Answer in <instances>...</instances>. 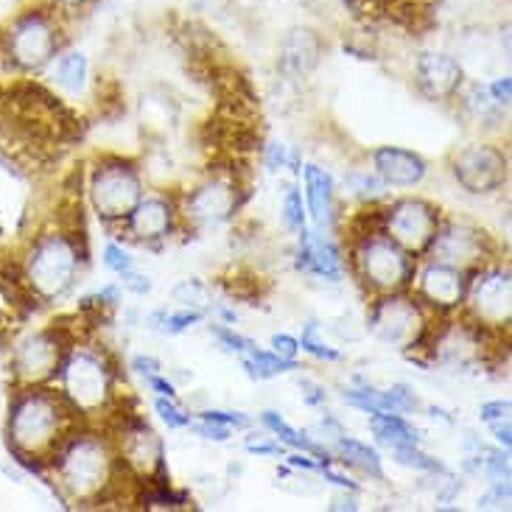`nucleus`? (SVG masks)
<instances>
[{"mask_svg":"<svg viewBox=\"0 0 512 512\" xmlns=\"http://www.w3.org/2000/svg\"><path fill=\"white\" fill-rule=\"evenodd\" d=\"M283 448H286V445L277 443L272 437H258V434H250V437H247V451H250V454H258V457H283Z\"/></svg>","mask_w":512,"mask_h":512,"instance_id":"a19ab883","label":"nucleus"},{"mask_svg":"<svg viewBox=\"0 0 512 512\" xmlns=\"http://www.w3.org/2000/svg\"><path fill=\"white\" fill-rule=\"evenodd\" d=\"M191 426H194V423H191ZM194 429L202 440H210V443H227V440L233 437V429H230V426H222V423H216V420H202V417H199V423H196Z\"/></svg>","mask_w":512,"mask_h":512,"instance_id":"ea45409f","label":"nucleus"},{"mask_svg":"<svg viewBox=\"0 0 512 512\" xmlns=\"http://www.w3.org/2000/svg\"><path fill=\"white\" fill-rule=\"evenodd\" d=\"M121 286H124L126 291H132V294L143 297V294H149V291H152V277L140 275L138 269H129V272L121 275Z\"/></svg>","mask_w":512,"mask_h":512,"instance_id":"37998d69","label":"nucleus"},{"mask_svg":"<svg viewBox=\"0 0 512 512\" xmlns=\"http://www.w3.org/2000/svg\"><path fill=\"white\" fill-rule=\"evenodd\" d=\"M300 350L314 356L319 361H342V350H336L333 345H328L322 336H319V322L317 319H308L303 325V333H300Z\"/></svg>","mask_w":512,"mask_h":512,"instance_id":"7c9ffc66","label":"nucleus"},{"mask_svg":"<svg viewBox=\"0 0 512 512\" xmlns=\"http://www.w3.org/2000/svg\"><path fill=\"white\" fill-rule=\"evenodd\" d=\"M6 54L20 70H42L62 54V28L51 9L23 12L6 34Z\"/></svg>","mask_w":512,"mask_h":512,"instance_id":"1a4fd4ad","label":"nucleus"},{"mask_svg":"<svg viewBox=\"0 0 512 512\" xmlns=\"http://www.w3.org/2000/svg\"><path fill=\"white\" fill-rule=\"evenodd\" d=\"M300 247H297V266L305 275L317 277L322 283H342L345 280V255L336 247V241L319 230L297 233Z\"/></svg>","mask_w":512,"mask_h":512,"instance_id":"6ab92c4d","label":"nucleus"},{"mask_svg":"<svg viewBox=\"0 0 512 512\" xmlns=\"http://www.w3.org/2000/svg\"><path fill=\"white\" fill-rule=\"evenodd\" d=\"M263 163H266L269 171H283V168H289L294 174H300V168H303L300 154L294 152L291 146H286V143H277V140L263 149Z\"/></svg>","mask_w":512,"mask_h":512,"instance_id":"72a5a7b5","label":"nucleus"},{"mask_svg":"<svg viewBox=\"0 0 512 512\" xmlns=\"http://www.w3.org/2000/svg\"><path fill=\"white\" fill-rule=\"evenodd\" d=\"M468 277L471 272L448 266V263L429 261L420 269H415L417 300L429 305L437 314H454L465 303V291H468Z\"/></svg>","mask_w":512,"mask_h":512,"instance_id":"dca6fc26","label":"nucleus"},{"mask_svg":"<svg viewBox=\"0 0 512 512\" xmlns=\"http://www.w3.org/2000/svg\"><path fill=\"white\" fill-rule=\"evenodd\" d=\"M389 185L375 171H367V168H353L347 171L345 177V196L359 202V205H375L387 196Z\"/></svg>","mask_w":512,"mask_h":512,"instance_id":"cd10ccee","label":"nucleus"},{"mask_svg":"<svg viewBox=\"0 0 512 512\" xmlns=\"http://www.w3.org/2000/svg\"><path fill=\"white\" fill-rule=\"evenodd\" d=\"M367 328L381 345L395 350H417L429 336L426 305L403 291L378 294L367 314Z\"/></svg>","mask_w":512,"mask_h":512,"instance_id":"423d86ee","label":"nucleus"},{"mask_svg":"<svg viewBox=\"0 0 512 512\" xmlns=\"http://www.w3.org/2000/svg\"><path fill=\"white\" fill-rule=\"evenodd\" d=\"M76 415L70 403L51 389H23L9 409V443L23 459H51L56 448L68 440L70 417Z\"/></svg>","mask_w":512,"mask_h":512,"instance_id":"f257e3e1","label":"nucleus"},{"mask_svg":"<svg viewBox=\"0 0 512 512\" xmlns=\"http://www.w3.org/2000/svg\"><path fill=\"white\" fill-rule=\"evenodd\" d=\"M199 417H202V420H216V423L230 426V429L236 431H244L252 426V420L247 415H241V412H224V409H205Z\"/></svg>","mask_w":512,"mask_h":512,"instance_id":"58836bf2","label":"nucleus"},{"mask_svg":"<svg viewBox=\"0 0 512 512\" xmlns=\"http://www.w3.org/2000/svg\"><path fill=\"white\" fill-rule=\"evenodd\" d=\"M171 300L180 305V308H191V311H202L210 305V294L205 283L199 280H182L180 286H174L171 291Z\"/></svg>","mask_w":512,"mask_h":512,"instance_id":"473e14b6","label":"nucleus"},{"mask_svg":"<svg viewBox=\"0 0 512 512\" xmlns=\"http://www.w3.org/2000/svg\"><path fill=\"white\" fill-rule=\"evenodd\" d=\"M62 398L76 415L93 417L107 412L115 401V373L104 353L90 347H70L59 364Z\"/></svg>","mask_w":512,"mask_h":512,"instance_id":"7ed1b4c3","label":"nucleus"},{"mask_svg":"<svg viewBox=\"0 0 512 512\" xmlns=\"http://www.w3.org/2000/svg\"><path fill=\"white\" fill-rule=\"evenodd\" d=\"M51 76H54L59 90H65L70 96H79L87 90V82H90V59L82 51L59 54L51 62Z\"/></svg>","mask_w":512,"mask_h":512,"instance_id":"b1692460","label":"nucleus"},{"mask_svg":"<svg viewBox=\"0 0 512 512\" xmlns=\"http://www.w3.org/2000/svg\"><path fill=\"white\" fill-rule=\"evenodd\" d=\"M286 462H289L291 468H300V471H319V462H314L311 457H305V454H291Z\"/></svg>","mask_w":512,"mask_h":512,"instance_id":"8fccbe9b","label":"nucleus"},{"mask_svg":"<svg viewBox=\"0 0 512 512\" xmlns=\"http://www.w3.org/2000/svg\"><path fill=\"white\" fill-rule=\"evenodd\" d=\"M331 510L333 512H339V510L356 512V510H359V499H356V493H350V490H342L339 496H333Z\"/></svg>","mask_w":512,"mask_h":512,"instance_id":"09e8293b","label":"nucleus"},{"mask_svg":"<svg viewBox=\"0 0 512 512\" xmlns=\"http://www.w3.org/2000/svg\"><path fill=\"white\" fill-rule=\"evenodd\" d=\"M70 347L59 328H45V331L28 333L20 339L12 353V370L20 384L37 387L51 381L59 373V364L65 359Z\"/></svg>","mask_w":512,"mask_h":512,"instance_id":"ddd939ff","label":"nucleus"},{"mask_svg":"<svg viewBox=\"0 0 512 512\" xmlns=\"http://www.w3.org/2000/svg\"><path fill=\"white\" fill-rule=\"evenodd\" d=\"M104 266L110 269L112 275L121 277L124 272H129V269H135V258H132L121 244L110 241V244L104 247Z\"/></svg>","mask_w":512,"mask_h":512,"instance_id":"c9c22d12","label":"nucleus"},{"mask_svg":"<svg viewBox=\"0 0 512 512\" xmlns=\"http://www.w3.org/2000/svg\"><path fill=\"white\" fill-rule=\"evenodd\" d=\"M353 269L359 280L378 294H392V291H406L415 280V255L398 247L392 238L378 227L367 236L359 238L353 250Z\"/></svg>","mask_w":512,"mask_h":512,"instance_id":"20e7f679","label":"nucleus"},{"mask_svg":"<svg viewBox=\"0 0 512 512\" xmlns=\"http://www.w3.org/2000/svg\"><path fill=\"white\" fill-rule=\"evenodd\" d=\"M336 457H339L342 465L364 473V476H370L375 482H384V479H387L381 454H378L375 448H370L367 443H361V440H353V437H345V434H342V437L336 440Z\"/></svg>","mask_w":512,"mask_h":512,"instance_id":"5701e85b","label":"nucleus"},{"mask_svg":"<svg viewBox=\"0 0 512 512\" xmlns=\"http://www.w3.org/2000/svg\"><path fill=\"white\" fill-rule=\"evenodd\" d=\"M241 205L238 182L230 177H208L182 199V216L199 227H216L230 222Z\"/></svg>","mask_w":512,"mask_h":512,"instance_id":"4468645a","label":"nucleus"},{"mask_svg":"<svg viewBox=\"0 0 512 512\" xmlns=\"http://www.w3.org/2000/svg\"><path fill=\"white\" fill-rule=\"evenodd\" d=\"M87 196H90V205H93L101 222L124 224L126 216L132 213V208L143 196L140 168L129 160H121V157L98 163L90 174Z\"/></svg>","mask_w":512,"mask_h":512,"instance_id":"0eeeda50","label":"nucleus"},{"mask_svg":"<svg viewBox=\"0 0 512 512\" xmlns=\"http://www.w3.org/2000/svg\"><path fill=\"white\" fill-rule=\"evenodd\" d=\"M205 314L202 311H191V308H180V311H168V308H160L149 317V328L157 333H166V336H177V333H185L188 328H194L196 322H202Z\"/></svg>","mask_w":512,"mask_h":512,"instance_id":"c85d7f7f","label":"nucleus"},{"mask_svg":"<svg viewBox=\"0 0 512 512\" xmlns=\"http://www.w3.org/2000/svg\"><path fill=\"white\" fill-rule=\"evenodd\" d=\"M56 479L59 487L76 501H93L115 479L118 454L101 434H68V440L56 448Z\"/></svg>","mask_w":512,"mask_h":512,"instance_id":"f03ea898","label":"nucleus"},{"mask_svg":"<svg viewBox=\"0 0 512 512\" xmlns=\"http://www.w3.org/2000/svg\"><path fill=\"white\" fill-rule=\"evenodd\" d=\"M510 412V401H490L479 409V417H482V423H485L487 429H493V426H501V423H512Z\"/></svg>","mask_w":512,"mask_h":512,"instance_id":"e433bc0d","label":"nucleus"},{"mask_svg":"<svg viewBox=\"0 0 512 512\" xmlns=\"http://www.w3.org/2000/svg\"><path fill=\"white\" fill-rule=\"evenodd\" d=\"M465 314L485 331H507L512 322V275L504 263L473 269L465 291Z\"/></svg>","mask_w":512,"mask_h":512,"instance_id":"6e6552de","label":"nucleus"},{"mask_svg":"<svg viewBox=\"0 0 512 512\" xmlns=\"http://www.w3.org/2000/svg\"><path fill=\"white\" fill-rule=\"evenodd\" d=\"M143 384L152 389L154 395H160V398H174V401H177V387H174L168 378H163L160 373L143 375Z\"/></svg>","mask_w":512,"mask_h":512,"instance_id":"c03bdc74","label":"nucleus"},{"mask_svg":"<svg viewBox=\"0 0 512 512\" xmlns=\"http://www.w3.org/2000/svg\"><path fill=\"white\" fill-rule=\"evenodd\" d=\"M392 457L398 465L409 468V471H420V473H448L440 459H434L431 454H426L420 443L417 445H398V448H389Z\"/></svg>","mask_w":512,"mask_h":512,"instance_id":"c756f323","label":"nucleus"},{"mask_svg":"<svg viewBox=\"0 0 512 512\" xmlns=\"http://www.w3.org/2000/svg\"><path fill=\"white\" fill-rule=\"evenodd\" d=\"M451 174L465 194H496L510 180V160L493 143H471L451 157Z\"/></svg>","mask_w":512,"mask_h":512,"instance_id":"9b49d317","label":"nucleus"},{"mask_svg":"<svg viewBox=\"0 0 512 512\" xmlns=\"http://www.w3.org/2000/svg\"><path fill=\"white\" fill-rule=\"evenodd\" d=\"M440 224V208L423 196H401L381 213V230L409 255H426Z\"/></svg>","mask_w":512,"mask_h":512,"instance_id":"9d476101","label":"nucleus"},{"mask_svg":"<svg viewBox=\"0 0 512 512\" xmlns=\"http://www.w3.org/2000/svg\"><path fill=\"white\" fill-rule=\"evenodd\" d=\"M154 412L160 415V420L166 423L168 429H174V431L191 429V423H194V420H191V415H185L180 406H177V401H174V398H160V395H157V398H154Z\"/></svg>","mask_w":512,"mask_h":512,"instance_id":"f704fd0d","label":"nucleus"},{"mask_svg":"<svg viewBox=\"0 0 512 512\" xmlns=\"http://www.w3.org/2000/svg\"><path fill=\"white\" fill-rule=\"evenodd\" d=\"M82 261V250L76 238H70L68 233L42 236L26 258L28 286L42 300H59L79 280Z\"/></svg>","mask_w":512,"mask_h":512,"instance_id":"39448f33","label":"nucleus"},{"mask_svg":"<svg viewBox=\"0 0 512 512\" xmlns=\"http://www.w3.org/2000/svg\"><path fill=\"white\" fill-rule=\"evenodd\" d=\"M115 454H118V459H121V465H124L126 471L140 476L143 482L157 479V473H163V468H166V462H163L166 459V454H163V440L157 437V431L149 429L138 417L121 423Z\"/></svg>","mask_w":512,"mask_h":512,"instance_id":"2eb2a0df","label":"nucleus"},{"mask_svg":"<svg viewBox=\"0 0 512 512\" xmlns=\"http://www.w3.org/2000/svg\"><path fill=\"white\" fill-rule=\"evenodd\" d=\"M510 504V482H490V490L479 499L482 510H504Z\"/></svg>","mask_w":512,"mask_h":512,"instance_id":"4c0bfd02","label":"nucleus"},{"mask_svg":"<svg viewBox=\"0 0 512 512\" xmlns=\"http://www.w3.org/2000/svg\"><path fill=\"white\" fill-rule=\"evenodd\" d=\"M415 84L417 90L429 101L445 104L454 101L462 93L465 84V70L459 65V59L448 51H423L415 59Z\"/></svg>","mask_w":512,"mask_h":512,"instance_id":"f3484780","label":"nucleus"},{"mask_svg":"<svg viewBox=\"0 0 512 512\" xmlns=\"http://www.w3.org/2000/svg\"><path fill=\"white\" fill-rule=\"evenodd\" d=\"M373 171L389 188H417L429 177V163L412 149L403 146H378L370 154Z\"/></svg>","mask_w":512,"mask_h":512,"instance_id":"aec40b11","label":"nucleus"},{"mask_svg":"<svg viewBox=\"0 0 512 512\" xmlns=\"http://www.w3.org/2000/svg\"><path fill=\"white\" fill-rule=\"evenodd\" d=\"M238 361H241V367H244L247 375L255 378V381H269V378L291 373V370H300L297 359H283V356H277L275 350H263V347H258L255 342L238 356Z\"/></svg>","mask_w":512,"mask_h":512,"instance_id":"393cba45","label":"nucleus"},{"mask_svg":"<svg viewBox=\"0 0 512 512\" xmlns=\"http://www.w3.org/2000/svg\"><path fill=\"white\" fill-rule=\"evenodd\" d=\"M300 3H314V0H300Z\"/></svg>","mask_w":512,"mask_h":512,"instance_id":"603ef678","label":"nucleus"},{"mask_svg":"<svg viewBox=\"0 0 512 512\" xmlns=\"http://www.w3.org/2000/svg\"><path fill=\"white\" fill-rule=\"evenodd\" d=\"M300 392H303V401L308 403V406H322V403L328 401V392H325V387H319L317 381H300Z\"/></svg>","mask_w":512,"mask_h":512,"instance_id":"49530a36","label":"nucleus"},{"mask_svg":"<svg viewBox=\"0 0 512 512\" xmlns=\"http://www.w3.org/2000/svg\"><path fill=\"white\" fill-rule=\"evenodd\" d=\"M269 350H275L277 356H283V359H297V353H300V342L289 336V333H275L272 339H269Z\"/></svg>","mask_w":512,"mask_h":512,"instance_id":"79ce46f5","label":"nucleus"},{"mask_svg":"<svg viewBox=\"0 0 512 512\" xmlns=\"http://www.w3.org/2000/svg\"><path fill=\"white\" fill-rule=\"evenodd\" d=\"M87 0H54V6L59 9H76V6H84Z\"/></svg>","mask_w":512,"mask_h":512,"instance_id":"3c124183","label":"nucleus"},{"mask_svg":"<svg viewBox=\"0 0 512 512\" xmlns=\"http://www.w3.org/2000/svg\"><path fill=\"white\" fill-rule=\"evenodd\" d=\"M132 370L143 378V375L160 373V370H163V364L154 359V356H135V359H132Z\"/></svg>","mask_w":512,"mask_h":512,"instance_id":"de8ad7c7","label":"nucleus"},{"mask_svg":"<svg viewBox=\"0 0 512 512\" xmlns=\"http://www.w3.org/2000/svg\"><path fill=\"white\" fill-rule=\"evenodd\" d=\"M426 255H429L431 261L448 263V266L473 272V269L490 263V258H493V241H490V236L482 227L451 219V222L440 224V230H437V236L431 241Z\"/></svg>","mask_w":512,"mask_h":512,"instance_id":"f8f14e48","label":"nucleus"},{"mask_svg":"<svg viewBox=\"0 0 512 512\" xmlns=\"http://www.w3.org/2000/svg\"><path fill=\"white\" fill-rule=\"evenodd\" d=\"M280 219H283V227H286L289 233H303L305 227H308V213H305L303 194H300L294 185L286 188V194H283Z\"/></svg>","mask_w":512,"mask_h":512,"instance_id":"2f4dec72","label":"nucleus"},{"mask_svg":"<svg viewBox=\"0 0 512 512\" xmlns=\"http://www.w3.org/2000/svg\"><path fill=\"white\" fill-rule=\"evenodd\" d=\"M300 177L305 185V213L311 216L314 230L331 233L336 224V182L328 168L308 163L300 168Z\"/></svg>","mask_w":512,"mask_h":512,"instance_id":"412c9836","label":"nucleus"},{"mask_svg":"<svg viewBox=\"0 0 512 512\" xmlns=\"http://www.w3.org/2000/svg\"><path fill=\"white\" fill-rule=\"evenodd\" d=\"M370 431L381 445L398 448V445H417L420 443V431L395 412H373L370 415Z\"/></svg>","mask_w":512,"mask_h":512,"instance_id":"a878e982","label":"nucleus"},{"mask_svg":"<svg viewBox=\"0 0 512 512\" xmlns=\"http://www.w3.org/2000/svg\"><path fill=\"white\" fill-rule=\"evenodd\" d=\"M487 90H490V96L499 101L501 107H507L510 110V98H512V82L510 76H499L496 82L487 84Z\"/></svg>","mask_w":512,"mask_h":512,"instance_id":"a18cd8bd","label":"nucleus"},{"mask_svg":"<svg viewBox=\"0 0 512 512\" xmlns=\"http://www.w3.org/2000/svg\"><path fill=\"white\" fill-rule=\"evenodd\" d=\"M177 219H180V210L174 205V199L160 194H143L132 213L126 216L124 227L140 244H154V241H166L174 233Z\"/></svg>","mask_w":512,"mask_h":512,"instance_id":"a211bd4d","label":"nucleus"},{"mask_svg":"<svg viewBox=\"0 0 512 512\" xmlns=\"http://www.w3.org/2000/svg\"><path fill=\"white\" fill-rule=\"evenodd\" d=\"M322 40L311 28H291L280 40V70L291 79H305L319 65Z\"/></svg>","mask_w":512,"mask_h":512,"instance_id":"4be33fe9","label":"nucleus"},{"mask_svg":"<svg viewBox=\"0 0 512 512\" xmlns=\"http://www.w3.org/2000/svg\"><path fill=\"white\" fill-rule=\"evenodd\" d=\"M457 98H462V107L471 115L476 124H504L507 121V107H501L496 98L490 96L487 84H473L468 93H459Z\"/></svg>","mask_w":512,"mask_h":512,"instance_id":"bb28decb","label":"nucleus"}]
</instances>
